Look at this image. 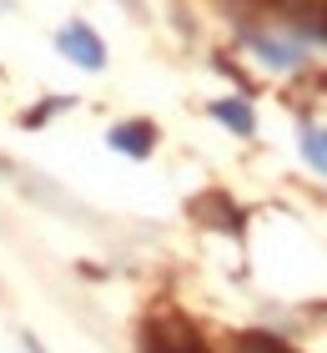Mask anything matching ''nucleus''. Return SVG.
I'll use <instances>...</instances> for the list:
<instances>
[{"label":"nucleus","instance_id":"nucleus-2","mask_svg":"<svg viewBox=\"0 0 327 353\" xmlns=\"http://www.w3.org/2000/svg\"><path fill=\"white\" fill-rule=\"evenodd\" d=\"M146 353H207V348L187 323H151L146 328Z\"/></svg>","mask_w":327,"mask_h":353},{"label":"nucleus","instance_id":"nucleus-1","mask_svg":"<svg viewBox=\"0 0 327 353\" xmlns=\"http://www.w3.org/2000/svg\"><path fill=\"white\" fill-rule=\"evenodd\" d=\"M61 51L76 61V66H86V71H101L106 66V46L96 41V30L91 26H81V21H71L61 30Z\"/></svg>","mask_w":327,"mask_h":353},{"label":"nucleus","instance_id":"nucleus-4","mask_svg":"<svg viewBox=\"0 0 327 353\" xmlns=\"http://www.w3.org/2000/svg\"><path fill=\"white\" fill-rule=\"evenodd\" d=\"M211 111H217V121H226V126H232V132H242V137H252V111L242 106V101H217Z\"/></svg>","mask_w":327,"mask_h":353},{"label":"nucleus","instance_id":"nucleus-3","mask_svg":"<svg viewBox=\"0 0 327 353\" xmlns=\"http://www.w3.org/2000/svg\"><path fill=\"white\" fill-rule=\"evenodd\" d=\"M111 147L116 152H126V157H146L156 147V132L146 121H126V126H116V132H111Z\"/></svg>","mask_w":327,"mask_h":353},{"label":"nucleus","instance_id":"nucleus-5","mask_svg":"<svg viewBox=\"0 0 327 353\" xmlns=\"http://www.w3.org/2000/svg\"><path fill=\"white\" fill-rule=\"evenodd\" d=\"M237 353H297V348H287L282 339H272V333H242Z\"/></svg>","mask_w":327,"mask_h":353},{"label":"nucleus","instance_id":"nucleus-6","mask_svg":"<svg viewBox=\"0 0 327 353\" xmlns=\"http://www.w3.org/2000/svg\"><path fill=\"white\" fill-rule=\"evenodd\" d=\"M302 152H307V162L327 167V132H313V126H307L302 132Z\"/></svg>","mask_w":327,"mask_h":353},{"label":"nucleus","instance_id":"nucleus-7","mask_svg":"<svg viewBox=\"0 0 327 353\" xmlns=\"http://www.w3.org/2000/svg\"><path fill=\"white\" fill-rule=\"evenodd\" d=\"M317 36H327V10H322V21H317Z\"/></svg>","mask_w":327,"mask_h":353}]
</instances>
